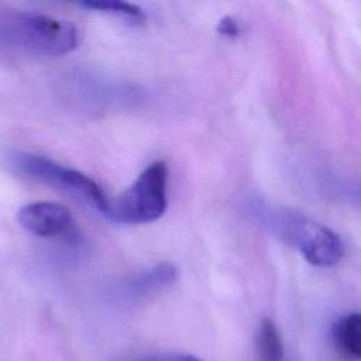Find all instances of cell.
Listing matches in <instances>:
<instances>
[{"mask_svg":"<svg viewBox=\"0 0 361 361\" xmlns=\"http://www.w3.org/2000/svg\"><path fill=\"white\" fill-rule=\"evenodd\" d=\"M257 216L275 235L300 252L312 265L333 267L344 255V244L340 235L327 226L278 206H258Z\"/></svg>","mask_w":361,"mask_h":361,"instance_id":"6da1fadb","label":"cell"},{"mask_svg":"<svg viewBox=\"0 0 361 361\" xmlns=\"http://www.w3.org/2000/svg\"><path fill=\"white\" fill-rule=\"evenodd\" d=\"M3 37L13 45L38 55L59 56L79 44V31L71 21L38 13L11 16L1 28Z\"/></svg>","mask_w":361,"mask_h":361,"instance_id":"277c9868","label":"cell"},{"mask_svg":"<svg viewBox=\"0 0 361 361\" xmlns=\"http://www.w3.org/2000/svg\"><path fill=\"white\" fill-rule=\"evenodd\" d=\"M168 166L164 161L149 164L120 196L109 200L103 216L121 224H145L158 220L166 210Z\"/></svg>","mask_w":361,"mask_h":361,"instance_id":"7a4b0ae2","label":"cell"},{"mask_svg":"<svg viewBox=\"0 0 361 361\" xmlns=\"http://www.w3.org/2000/svg\"><path fill=\"white\" fill-rule=\"evenodd\" d=\"M178 276L176 268L169 262H161L128 279H126L114 292L118 303L134 305L171 286Z\"/></svg>","mask_w":361,"mask_h":361,"instance_id":"8992f818","label":"cell"},{"mask_svg":"<svg viewBox=\"0 0 361 361\" xmlns=\"http://www.w3.org/2000/svg\"><path fill=\"white\" fill-rule=\"evenodd\" d=\"M217 32L227 38H235L240 34V25L233 17L226 16L219 21Z\"/></svg>","mask_w":361,"mask_h":361,"instance_id":"8fae6325","label":"cell"},{"mask_svg":"<svg viewBox=\"0 0 361 361\" xmlns=\"http://www.w3.org/2000/svg\"><path fill=\"white\" fill-rule=\"evenodd\" d=\"M17 220L23 228L39 237H68L75 231V221L69 209L52 202H32L24 204Z\"/></svg>","mask_w":361,"mask_h":361,"instance_id":"5b68a950","label":"cell"},{"mask_svg":"<svg viewBox=\"0 0 361 361\" xmlns=\"http://www.w3.org/2000/svg\"><path fill=\"white\" fill-rule=\"evenodd\" d=\"M11 166L20 175L56 189L99 213L104 214L107 209L110 199L103 189L90 176L78 169L32 152H16L11 157Z\"/></svg>","mask_w":361,"mask_h":361,"instance_id":"3957f363","label":"cell"},{"mask_svg":"<svg viewBox=\"0 0 361 361\" xmlns=\"http://www.w3.org/2000/svg\"><path fill=\"white\" fill-rule=\"evenodd\" d=\"M124 361H202L190 354H180V353H162V354H151L142 355L135 358H128Z\"/></svg>","mask_w":361,"mask_h":361,"instance_id":"30bf717a","label":"cell"},{"mask_svg":"<svg viewBox=\"0 0 361 361\" xmlns=\"http://www.w3.org/2000/svg\"><path fill=\"white\" fill-rule=\"evenodd\" d=\"M80 6L85 8H89V10H96L100 13L117 16L131 24H141L145 21L144 11L138 6L127 3V1H116V0H113V1L102 0L100 1L99 0V1H85V3H80Z\"/></svg>","mask_w":361,"mask_h":361,"instance_id":"9c48e42d","label":"cell"},{"mask_svg":"<svg viewBox=\"0 0 361 361\" xmlns=\"http://www.w3.org/2000/svg\"><path fill=\"white\" fill-rule=\"evenodd\" d=\"M361 317L358 313H347L338 317L331 327V340L337 354L345 361L361 358Z\"/></svg>","mask_w":361,"mask_h":361,"instance_id":"52a82bcc","label":"cell"},{"mask_svg":"<svg viewBox=\"0 0 361 361\" xmlns=\"http://www.w3.org/2000/svg\"><path fill=\"white\" fill-rule=\"evenodd\" d=\"M283 344L275 323L264 319L257 333V355L258 361H285Z\"/></svg>","mask_w":361,"mask_h":361,"instance_id":"ba28073f","label":"cell"}]
</instances>
